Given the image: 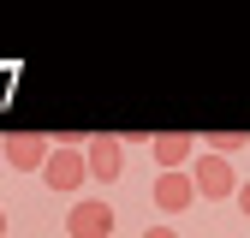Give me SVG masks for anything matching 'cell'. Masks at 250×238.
<instances>
[{"label": "cell", "instance_id": "1", "mask_svg": "<svg viewBox=\"0 0 250 238\" xmlns=\"http://www.w3.org/2000/svg\"><path fill=\"white\" fill-rule=\"evenodd\" d=\"M48 155H54V143L42 131H6V137H0V161L18 167V173H42Z\"/></svg>", "mask_w": 250, "mask_h": 238}, {"label": "cell", "instance_id": "2", "mask_svg": "<svg viewBox=\"0 0 250 238\" xmlns=\"http://www.w3.org/2000/svg\"><path fill=\"white\" fill-rule=\"evenodd\" d=\"M191 191L197 197H238V173H232V161H214V155H197V167H191Z\"/></svg>", "mask_w": 250, "mask_h": 238}, {"label": "cell", "instance_id": "3", "mask_svg": "<svg viewBox=\"0 0 250 238\" xmlns=\"http://www.w3.org/2000/svg\"><path fill=\"white\" fill-rule=\"evenodd\" d=\"M83 178H89L83 149H54V155H48V167H42V185H48V191H60V197H72Z\"/></svg>", "mask_w": 250, "mask_h": 238}, {"label": "cell", "instance_id": "4", "mask_svg": "<svg viewBox=\"0 0 250 238\" xmlns=\"http://www.w3.org/2000/svg\"><path fill=\"white\" fill-rule=\"evenodd\" d=\"M83 167H89V178L113 185V178L125 173V143H119V137H89V143H83Z\"/></svg>", "mask_w": 250, "mask_h": 238}, {"label": "cell", "instance_id": "5", "mask_svg": "<svg viewBox=\"0 0 250 238\" xmlns=\"http://www.w3.org/2000/svg\"><path fill=\"white\" fill-rule=\"evenodd\" d=\"M66 238H113V208L96 202V197L66 208Z\"/></svg>", "mask_w": 250, "mask_h": 238}, {"label": "cell", "instance_id": "6", "mask_svg": "<svg viewBox=\"0 0 250 238\" xmlns=\"http://www.w3.org/2000/svg\"><path fill=\"white\" fill-rule=\"evenodd\" d=\"M149 155L161 161V173H185V161L197 155V137L191 131H155L149 137Z\"/></svg>", "mask_w": 250, "mask_h": 238}, {"label": "cell", "instance_id": "7", "mask_svg": "<svg viewBox=\"0 0 250 238\" xmlns=\"http://www.w3.org/2000/svg\"><path fill=\"white\" fill-rule=\"evenodd\" d=\"M197 191H191V173H161L155 178V208L161 215H179V208H191Z\"/></svg>", "mask_w": 250, "mask_h": 238}, {"label": "cell", "instance_id": "8", "mask_svg": "<svg viewBox=\"0 0 250 238\" xmlns=\"http://www.w3.org/2000/svg\"><path fill=\"white\" fill-rule=\"evenodd\" d=\"M244 149H250V131H208L203 137V155H214V161H232Z\"/></svg>", "mask_w": 250, "mask_h": 238}, {"label": "cell", "instance_id": "9", "mask_svg": "<svg viewBox=\"0 0 250 238\" xmlns=\"http://www.w3.org/2000/svg\"><path fill=\"white\" fill-rule=\"evenodd\" d=\"M238 215H250V178H238Z\"/></svg>", "mask_w": 250, "mask_h": 238}, {"label": "cell", "instance_id": "10", "mask_svg": "<svg viewBox=\"0 0 250 238\" xmlns=\"http://www.w3.org/2000/svg\"><path fill=\"white\" fill-rule=\"evenodd\" d=\"M143 238H179V232H173V226H149Z\"/></svg>", "mask_w": 250, "mask_h": 238}, {"label": "cell", "instance_id": "11", "mask_svg": "<svg viewBox=\"0 0 250 238\" xmlns=\"http://www.w3.org/2000/svg\"><path fill=\"white\" fill-rule=\"evenodd\" d=\"M0 238H6V208H0Z\"/></svg>", "mask_w": 250, "mask_h": 238}]
</instances>
